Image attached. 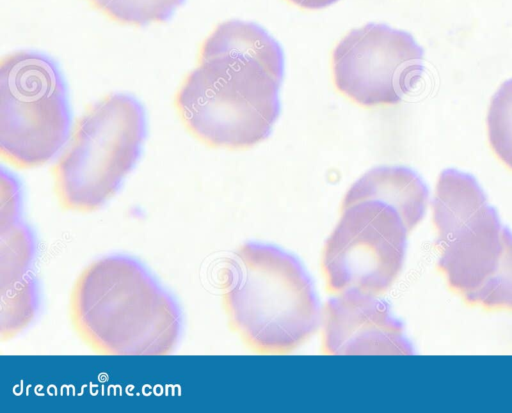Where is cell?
I'll use <instances>...</instances> for the list:
<instances>
[{"instance_id":"6da1fadb","label":"cell","mask_w":512,"mask_h":413,"mask_svg":"<svg viewBox=\"0 0 512 413\" xmlns=\"http://www.w3.org/2000/svg\"><path fill=\"white\" fill-rule=\"evenodd\" d=\"M283 77V49L265 29L225 21L203 41L175 106L187 130L204 144L251 148L270 136L280 115Z\"/></svg>"},{"instance_id":"7a4b0ae2","label":"cell","mask_w":512,"mask_h":413,"mask_svg":"<svg viewBox=\"0 0 512 413\" xmlns=\"http://www.w3.org/2000/svg\"><path fill=\"white\" fill-rule=\"evenodd\" d=\"M70 316L80 339L103 355H166L181 335L172 297L136 260L106 256L74 282Z\"/></svg>"},{"instance_id":"3957f363","label":"cell","mask_w":512,"mask_h":413,"mask_svg":"<svg viewBox=\"0 0 512 413\" xmlns=\"http://www.w3.org/2000/svg\"><path fill=\"white\" fill-rule=\"evenodd\" d=\"M231 329L253 351L285 354L317 330L321 312L313 283L290 253L270 244H242L220 269Z\"/></svg>"},{"instance_id":"277c9868","label":"cell","mask_w":512,"mask_h":413,"mask_svg":"<svg viewBox=\"0 0 512 413\" xmlns=\"http://www.w3.org/2000/svg\"><path fill=\"white\" fill-rule=\"evenodd\" d=\"M145 133L144 109L132 95L111 93L93 103L53 168L60 205L75 212L101 208L135 166Z\"/></svg>"},{"instance_id":"5b68a950","label":"cell","mask_w":512,"mask_h":413,"mask_svg":"<svg viewBox=\"0 0 512 413\" xmlns=\"http://www.w3.org/2000/svg\"><path fill=\"white\" fill-rule=\"evenodd\" d=\"M71 112L56 62L46 54L20 50L0 64V152L18 168L51 161L68 139Z\"/></svg>"},{"instance_id":"8992f818","label":"cell","mask_w":512,"mask_h":413,"mask_svg":"<svg viewBox=\"0 0 512 413\" xmlns=\"http://www.w3.org/2000/svg\"><path fill=\"white\" fill-rule=\"evenodd\" d=\"M432 220L439 252L437 267L450 290L466 303L497 270L505 227L475 177L453 168L438 177Z\"/></svg>"},{"instance_id":"52a82bcc","label":"cell","mask_w":512,"mask_h":413,"mask_svg":"<svg viewBox=\"0 0 512 413\" xmlns=\"http://www.w3.org/2000/svg\"><path fill=\"white\" fill-rule=\"evenodd\" d=\"M408 234L398 212L383 202L364 200L341 207L322 254L327 290L378 296L388 290L402 270Z\"/></svg>"},{"instance_id":"ba28073f","label":"cell","mask_w":512,"mask_h":413,"mask_svg":"<svg viewBox=\"0 0 512 413\" xmlns=\"http://www.w3.org/2000/svg\"><path fill=\"white\" fill-rule=\"evenodd\" d=\"M423 60L424 51L411 34L368 23L351 30L334 47V85L362 107L396 105L421 79Z\"/></svg>"},{"instance_id":"9c48e42d","label":"cell","mask_w":512,"mask_h":413,"mask_svg":"<svg viewBox=\"0 0 512 413\" xmlns=\"http://www.w3.org/2000/svg\"><path fill=\"white\" fill-rule=\"evenodd\" d=\"M323 351L331 355H411L402 323L378 295L338 293L321 313Z\"/></svg>"},{"instance_id":"30bf717a","label":"cell","mask_w":512,"mask_h":413,"mask_svg":"<svg viewBox=\"0 0 512 413\" xmlns=\"http://www.w3.org/2000/svg\"><path fill=\"white\" fill-rule=\"evenodd\" d=\"M18 203L1 207V338L10 339L33 319L36 294L30 275L33 242L18 220Z\"/></svg>"},{"instance_id":"8fae6325","label":"cell","mask_w":512,"mask_h":413,"mask_svg":"<svg viewBox=\"0 0 512 413\" xmlns=\"http://www.w3.org/2000/svg\"><path fill=\"white\" fill-rule=\"evenodd\" d=\"M429 192L422 178L405 166L373 168L355 181L346 192L341 207L376 200L393 207L411 232L423 219Z\"/></svg>"},{"instance_id":"7c38bea8","label":"cell","mask_w":512,"mask_h":413,"mask_svg":"<svg viewBox=\"0 0 512 413\" xmlns=\"http://www.w3.org/2000/svg\"><path fill=\"white\" fill-rule=\"evenodd\" d=\"M109 19L131 26L167 21L184 0H88Z\"/></svg>"},{"instance_id":"4fadbf2b","label":"cell","mask_w":512,"mask_h":413,"mask_svg":"<svg viewBox=\"0 0 512 413\" xmlns=\"http://www.w3.org/2000/svg\"><path fill=\"white\" fill-rule=\"evenodd\" d=\"M486 123L491 149L512 170V78L493 95Z\"/></svg>"},{"instance_id":"5bb4252c","label":"cell","mask_w":512,"mask_h":413,"mask_svg":"<svg viewBox=\"0 0 512 413\" xmlns=\"http://www.w3.org/2000/svg\"><path fill=\"white\" fill-rule=\"evenodd\" d=\"M466 304L487 311L512 312V233L504 229V250L500 264L485 286Z\"/></svg>"},{"instance_id":"9a60e30c","label":"cell","mask_w":512,"mask_h":413,"mask_svg":"<svg viewBox=\"0 0 512 413\" xmlns=\"http://www.w3.org/2000/svg\"><path fill=\"white\" fill-rule=\"evenodd\" d=\"M293 5L306 10H319L331 6L339 0H287Z\"/></svg>"}]
</instances>
